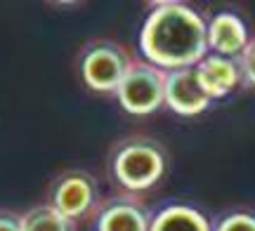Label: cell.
Masks as SVG:
<instances>
[{"label": "cell", "mask_w": 255, "mask_h": 231, "mask_svg": "<svg viewBox=\"0 0 255 231\" xmlns=\"http://www.w3.org/2000/svg\"><path fill=\"white\" fill-rule=\"evenodd\" d=\"M139 47L149 64L163 71L196 66L208 52V24L182 2H156L149 12Z\"/></svg>", "instance_id": "obj_1"}, {"label": "cell", "mask_w": 255, "mask_h": 231, "mask_svg": "<svg viewBox=\"0 0 255 231\" xmlns=\"http://www.w3.org/2000/svg\"><path fill=\"white\" fill-rule=\"evenodd\" d=\"M114 177L128 191H144L154 186L165 170V156L151 139H128L114 154Z\"/></svg>", "instance_id": "obj_2"}, {"label": "cell", "mask_w": 255, "mask_h": 231, "mask_svg": "<svg viewBox=\"0 0 255 231\" xmlns=\"http://www.w3.org/2000/svg\"><path fill=\"white\" fill-rule=\"evenodd\" d=\"M165 71L149 62H130L121 85L116 87L121 106L128 113L146 116L163 104Z\"/></svg>", "instance_id": "obj_3"}, {"label": "cell", "mask_w": 255, "mask_h": 231, "mask_svg": "<svg viewBox=\"0 0 255 231\" xmlns=\"http://www.w3.org/2000/svg\"><path fill=\"white\" fill-rule=\"evenodd\" d=\"M128 66H130V59L119 45L97 43L83 55V80L97 92H116Z\"/></svg>", "instance_id": "obj_4"}, {"label": "cell", "mask_w": 255, "mask_h": 231, "mask_svg": "<svg viewBox=\"0 0 255 231\" xmlns=\"http://www.w3.org/2000/svg\"><path fill=\"white\" fill-rule=\"evenodd\" d=\"M163 104H168L180 116H196V113L208 109L210 97L203 90L194 66L165 71Z\"/></svg>", "instance_id": "obj_5"}, {"label": "cell", "mask_w": 255, "mask_h": 231, "mask_svg": "<svg viewBox=\"0 0 255 231\" xmlns=\"http://www.w3.org/2000/svg\"><path fill=\"white\" fill-rule=\"evenodd\" d=\"M248 45V31L246 24L232 14V12H220L210 19L208 24V50L213 55L239 59L241 52Z\"/></svg>", "instance_id": "obj_6"}, {"label": "cell", "mask_w": 255, "mask_h": 231, "mask_svg": "<svg viewBox=\"0 0 255 231\" xmlns=\"http://www.w3.org/2000/svg\"><path fill=\"white\" fill-rule=\"evenodd\" d=\"M196 76H199L203 90L210 99H218L229 94L239 83H241V69H239L237 59L220 55H206L199 64L194 66Z\"/></svg>", "instance_id": "obj_7"}, {"label": "cell", "mask_w": 255, "mask_h": 231, "mask_svg": "<svg viewBox=\"0 0 255 231\" xmlns=\"http://www.w3.org/2000/svg\"><path fill=\"white\" fill-rule=\"evenodd\" d=\"M95 203V184L85 175H69L57 184L52 196V208L66 220H76L90 210Z\"/></svg>", "instance_id": "obj_8"}, {"label": "cell", "mask_w": 255, "mask_h": 231, "mask_svg": "<svg viewBox=\"0 0 255 231\" xmlns=\"http://www.w3.org/2000/svg\"><path fill=\"white\" fill-rule=\"evenodd\" d=\"M149 215L135 201H114L102 210L97 231H149Z\"/></svg>", "instance_id": "obj_9"}, {"label": "cell", "mask_w": 255, "mask_h": 231, "mask_svg": "<svg viewBox=\"0 0 255 231\" xmlns=\"http://www.w3.org/2000/svg\"><path fill=\"white\" fill-rule=\"evenodd\" d=\"M149 231H210V224L196 208L175 203L149 222Z\"/></svg>", "instance_id": "obj_10"}, {"label": "cell", "mask_w": 255, "mask_h": 231, "mask_svg": "<svg viewBox=\"0 0 255 231\" xmlns=\"http://www.w3.org/2000/svg\"><path fill=\"white\" fill-rule=\"evenodd\" d=\"M21 231H73L71 220H66L55 208H36L21 217Z\"/></svg>", "instance_id": "obj_11"}, {"label": "cell", "mask_w": 255, "mask_h": 231, "mask_svg": "<svg viewBox=\"0 0 255 231\" xmlns=\"http://www.w3.org/2000/svg\"><path fill=\"white\" fill-rule=\"evenodd\" d=\"M215 231H255V215H251V213L227 215V217L218 224Z\"/></svg>", "instance_id": "obj_12"}, {"label": "cell", "mask_w": 255, "mask_h": 231, "mask_svg": "<svg viewBox=\"0 0 255 231\" xmlns=\"http://www.w3.org/2000/svg\"><path fill=\"white\" fill-rule=\"evenodd\" d=\"M237 62H239V69H241V80H246L248 85L255 87V40L248 43L246 50L241 52V57Z\"/></svg>", "instance_id": "obj_13"}, {"label": "cell", "mask_w": 255, "mask_h": 231, "mask_svg": "<svg viewBox=\"0 0 255 231\" xmlns=\"http://www.w3.org/2000/svg\"><path fill=\"white\" fill-rule=\"evenodd\" d=\"M0 231H21V220L9 217V215H0Z\"/></svg>", "instance_id": "obj_14"}]
</instances>
